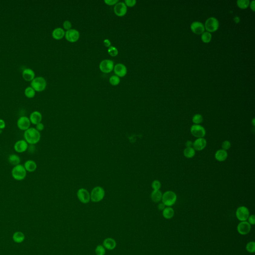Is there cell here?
<instances>
[{"label": "cell", "instance_id": "cell-1", "mask_svg": "<svg viewBox=\"0 0 255 255\" xmlns=\"http://www.w3.org/2000/svg\"><path fill=\"white\" fill-rule=\"evenodd\" d=\"M24 140L29 145H36L40 142L41 137L40 132L34 128H30L25 131L24 134Z\"/></svg>", "mask_w": 255, "mask_h": 255}, {"label": "cell", "instance_id": "cell-2", "mask_svg": "<svg viewBox=\"0 0 255 255\" xmlns=\"http://www.w3.org/2000/svg\"><path fill=\"white\" fill-rule=\"evenodd\" d=\"M27 172L24 165L19 164L13 167L11 172V176L15 180L21 181L26 178Z\"/></svg>", "mask_w": 255, "mask_h": 255}, {"label": "cell", "instance_id": "cell-3", "mask_svg": "<svg viewBox=\"0 0 255 255\" xmlns=\"http://www.w3.org/2000/svg\"><path fill=\"white\" fill-rule=\"evenodd\" d=\"M177 200V195L176 193L171 190L166 191L163 194L162 203L167 207H171L176 203Z\"/></svg>", "mask_w": 255, "mask_h": 255}, {"label": "cell", "instance_id": "cell-4", "mask_svg": "<svg viewBox=\"0 0 255 255\" xmlns=\"http://www.w3.org/2000/svg\"><path fill=\"white\" fill-rule=\"evenodd\" d=\"M47 83L45 78L43 77L38 76L31 81V86L37 92H41L46 89Z\"/></svg>", "mask_w": 255, "mask_h": 255}, {"label": "cell", "instance_id": "cell-5", "mask_svg": "<svg viewBox=\"0 0 255 255\" xmlns=\"http://www.w3.org/2000/svg\"><path fill=\"white\" fill-rule=\"evenodd\" d=\"M105 195L104 189L100 186H96L92 189L90 193L91 200L94 202H98L103 200Z\"/></svg>", "mask_w": 255, "mask_h": 255}, {"label": "cell", "instance_id": "cell-6", "mask_svg": "<svg viewBox=\"0 0 255 255\" xmlns=\"http://www.w3.org/2000/svg\"><path fill=\"white\" fill-rule=\"evenodd\" d=\"M219 23L217 18L210 17L206 21L204 27L208 32L213 33L218 29Z\"/></svg>", "mask_w": 255, "mask_h": 255}, {"label": "cell", "instance_id": "cell-7", "mask_svg": "<svg viewBox=\"0 0 255 255\" xmlns=\"http://www.w3.org/2000/svg\"><path fill=\"white\" fill-rule=\"evenodd\" d=\"M114 63L113 60H104L101 61L99 64V68L101 71L104 73H109L114 69Z\"/></svg>", "mask_w": 255, "mask_h": 255}, {"label": "cell", "instance_id": "cell-8", "mask_svg": "<svg viewBox=\"0 0 255 255\" xmlns=\"http://www.w3.org/2000/svg\"><path fill=\"white\" fill-rule=\"evenodd\" d=\"M80 36V34L78 30L71 28L65 32L64 37L66 40L70 43H75L79 40Z\"/></svg>", "mask_w": 255, "mask_h": 255}, {"label": "cell", "instance_id": "cell-9", "mask_svg": "<svg viewBox=\"0 0 255 255\" xmlns=\"http://www.w3.org/2000/svg\"><path fill=\"white\" fill-rule=\"evenodd\" d=\"M236 216L238 220L241 222L247 221L250 216L249 210L246 206H240L236 210Z\"/></svg>", "mask_w": 255, "mask_h": 255}, {"label": "cell", "instance_id": "cell-10", "mask_svg": "<svg viewBox=\"0 0 255 255\" xmlns=\"http://www.w3.org/2000/svg\"><path fill=\"white\" fill-rule=\"evenodd\" d=\"M191 134L197 138L204 137L206 135V130L203 127L200 125H193L190 128Z\"/></svg>", "mask_w": 255, "mask_h": 255}, {"label": "cell", "instance_id": "cell-11", "mask_svg": "<svg viewBox=\"0 0 255 255\" xmlns=\"http://www.w3.org/2000/svg\"><path fill=\"white\" fill-rule=\"evenodd\" d=\"M77 195L79 201L84 204H87L91 200L90 194L85 189H80L78 190Z\"/></svg>", "mask_w": 255, "mask_h": 255}, {"label": "cell", "instance_id": "cell-12", "mask_svg": "<svg viewBox=\"0 0 255 255\" xmlns=\"http://www.w3.org/2000/svg\"><path fill=\"white\" fill-rule=\"evenodd\" d=\"M127 7L124 2H120L117 3L114 8L115 14L118 17H123L127 12Z\"/></svg>", "mask_w": 255, "mask_h": 255}, {"label": "cell", "instance_id": "cell-13", "mask_svg": "<svg viewBox=\"0 0 255 255\" xmlns=\"http://www.w3.org/2000/svg\"><path fill=\"white\" fill-rule=\"evenodd\" d=\"M17 124L18 129L21 130L25 131L30 128L31 123L30 119L27 117L21 116L18 118Z\"/></svg>", "mask_w": 255, "mask_h": 255}, {"label": "cell", "instance_id": "cell-14", "mask_svg": "<svg viewBox=\"0 0 255 255\" xmlns=\"http://www.w3.org/2000/svg\"><path fill=\"white\" fill-rule=\"evenodd\" d=\"M237 230L240 234L242 235H245L251 231V225L247 221H242L238 224Z\"/></svg>", "mask_w": 255, "mask_h": 255}, {"label": "cell", "instance_id": "cell-15", "mask_svg": "<svg viewBox=\"0 0 255 255\" xmlns=\"http://www.w3.org/2000/svg\"><path fill=\"white\" fill-rule=\"evenodd\" d=\"M28 144L24 140H18L15 144L14 149L18 153H23L27 150Z\"/></svg>", "mask_w": 255, "mask_h": 255}, {"label": "cell", "instance_id": "cell-16", "mask_svg": "<svg viewBox=\"0 0 255 255\" xmlns=\"http://www.w3.org/2000/svg\"><path fill=\"white\" fill-rule=\"evenodd\" d=\"M114 71L115 75L119 77H123L126 75L127 73V68L126 65L124 64L119 63L114 65Z\"/></svg>", "mask_w": 255, "mask_h": 255}, {"label": "cell", "instance_id": "cell-17", "mask_svg": "<svg viewBox=\"0 0 255 255\" xmlns=\"http://www.w3.org/2000/svg\"><path fill=\"white\" fill-rule=\"evenodd\" d=\"M207 145V141L204 137L197 138L193 143V148L195 151H201L205 148Z\"/></svg>", "mask_w": 255, "mask_h": 255}, {"label": "cell", "instance_id": "cell-18", "mask_svg": "<svg viewBox=\"0 0 255 255\" xmlns=\"http://www.w3.org/2000/svg\"><path fill=\"white\" fill-rule=\"evenodd\" d=\"M190 28L193 33L197 34H202L205 31L204 24L199 21H194L191 24Z\"/></svg>", "mask_w": 255, "mask_h": 255}, {"label": "cell", "instance_id": "cell-19", "mask_svg": "<svg viewBox=\"0 0 255 255\" xmlns=\"http://www.w3.org/2000/svg\"><path fill=\"white\" fill-rule=\"evenodd\" d=\"M29 119L31 124L36 125L37 124L41 123L43 119V116L40 112L37 111H35L30 114Z\"/></svg>", "mask_w": 255, "mask_h": 255}, {"label": "cell", "instance_id": "cell-20", "mask_svg": "<svg viewBox=\"0 0 255 255\" xmlns=\"http://www.w3.org/2000/svg\"><path fill=\"white\" fill-rule=\"evenodd\" d=\"M22 76L26 81H32L35 78V73L31 68H26L23 71Z\"/></svg>", "mask_w": 255, "mask_h": 255}, {"label": "cell", "instance_id": "cell-21", "mask_svg": "<svg viewBox=\"0 0 255 255\" xmlns=\"http://www.w3.org/2000/svg\"><path fill=\"white\" fill-rule=\"evenodd\" d=\"M116 242L112 238H107L104 240L103 246L104 248L109 250H112L116 247Z\"/></svg>", "mask_w": 255, "mask_h": 255}, {"label": "cell", "instance_id": "cell-22", "mask_svg": "<svg viewBox=\"0 0 255 255\" xmlns=\"http://www.w3.org/2000/svg\"><path fill=\"white\" fill-rule=\"evenodd\" d=\"M228 156V153L226 150H224L223 149H220L217 150L215 153V158L217 161L222 162L227 160Z\"/></svg>", "mask_w": 255, "mask_h": 255}, {"label": "cell", "instance_id": "cell-23", "mask_svg": "<svg viewBox=\"0 0 255 255\" xmlns=\"http://www.w3.org/2000/svg\"><path fill=\"white\" fill-rule=\"evenodd\" d=\"M65 31L61 27H56L52 32V37L55 40H60L65 36Z\"/></svg>", "mask_w": 255, "mask_h": 255}, {"label": "cell", "instance_id": "cell-24", "mask_svg": "<svg viewBox=\"0 0 255 255\" xmlns=\"http://www.w3.org/2000/svg\"><path fill=\"white\" fill-rule=\"evenodd\" d=\"M24 167L27 172L33 173L36 171L37 169V164L34 160H27L24 163Z\"/></svg>", "mask_w": 255, "mask_h": 255}, {"label": "cell", "instance_id": "cell-25", "mask_svg": "<svg viewBox=\"0 0 255 255\" xmlns=\"http://www.w3.org/2000/svg\"><path fill=\"white\" fill-rule=\"evenodd\" d=\"M163 193L160 190H153L150 195V198L153 202L158 203L162 200Z\"/></svg>", "mask_w": 255, "mask_h": 255}, {"label": "cell", "instance_id": "cell-26", "mask_svg": "<svg viewBox=\"0 0 255 255\" xmlns=\"http://www.w3.org/2000/svg\"><path fill=\"white\" fill-rule=\"evenodd\" d=\"M174 211L171 207H166L163 211V216L166 219H172L174 216Z\"/></svg>", "mask_w": 255, "mask_h": 255}, {"label": "cell", "instance_id": "cell-27", "mask_svg": "<svg viewBox=\"0 0 255 255\" xmlns=\"http://www.w3.org/2000/svg\"><path fill=\"white\" fill-rule=\"evenodd\" d=\"M8 162L10 164L13 166H17L20 164L21 159L18 155L16 154L10 155L8 157Z\"/></svg>", "mask_w": 255, "mask_h": 255}, {"label": "cell", "instance_id": "cell-28", "mask_svg": "<svg viewBox=\"0 0 255 255\" xmlns=\"http://www.w3.org/2000/svg\"><path fill=\"white\" fill-rule=\"evenodd\" d=\"M183 155L187 159H191L195 155V150L192 147H186L183 150Z\"/></svg>", "mask_w": 255, "mask_h": 255}, {"label": "cell", "instance_id": "cell-29", "mask_svg": "<svg viewBox=\"0 0 255 255\" xmlns=\"http://www.w3.org/2000/svg\"><path fill=\"white\" fill-rule=\"evenodd\" d=\"M36 91L31 86L27 87L24 90V94L27 98H33L36 95Z\"/></svg>", "mask_w": 255, "mask_h": 255}, {"label": "cell", "instance_id": "cell-30", "mask_svg": "<svg viewBox=\"0 0 255 255\" xmlns=\"http://www.w3.org/2000/svg\"><path fill=\"white\" fill-rule=\"evenodd\" d=\"M212 40V35L211 33L208 31H204L201 34V40L204 43H209Z\"/></svg>", "mask_w": 255, "mask_h": 255}, {"label": "cell", "instance_id": "cell-31", "mask_svg": "<svg viewBox=\"0 0 255 255\" xmlns=\"http://www.w3.org/2000/svg\"><path fill=\"white\" fill-rule=\"evenodd\" d=\"M250 3L249 0H238L237 5L240 9H246L249 6Z\"/></svg>", "mask_w": 255, "mask_h": 255}, {"label": "cell", "instance_id": "cell-32", "mask_svg": "<svg viewBox=\"0 0 255 255\" xmlns=\"http://www.w3.org/2000/svg\"><path fill=\"white\" fill-rule=\"evenodd\" d=\"M192 122L195 125H200L203 121L202 116L199 114H196L193 116L192 119Z\"/></svg>", "mask_w": 255, "mask_h": 255}, {"label": "cell", "instance_id": "cell-33", "mask_svg": "<svg viewBox=\"0 0 255 255\" xmlns=\"http://www.w3.org/2000/svg\"><path fill=\"white\" fill-rule=\"evenodd\" d=\"M109 82L113 86H117L120 83V78L117 75H112L110 77Z\"/></svg>", "mask_w": 255, "mask_h": 255}, {"label": "cell", "instance_id": "cell-34", "mask_svg": "<svg viewBox=\"0 0 255 255\" xmlns=\"http://www.w3.org/2000/svg\"><path fill=\"white\" fill-rule=\"evenodd\" d=\"M246 250L250 253H254L255 252V242L254 241H251L248 242L246 246Z\"/></svg>", "mask_w": 255, "mask_h": 255}, {"label": "cell", "instance_id": "cell-35", "mask_svg": "<svg viewBox=\"0 0 255 255\" xmlns=\"http://www.w3.org/2000/svg\"><path fill=\"white\" fill-rule=\"evenodd\" d=\"M95 253L96 255H105L106 254V249L103 245H98L95 249Z\"/></svg>", "mask_w": 255, "mask_h": 255}, {"label": "cell", "instance_id": "cell-36", "mask_svg": "<svg viewBox=\"0 0 255 255\" xmlns=\"http://www.w3.org/2000/svg\"><path fill=\"white\" fill-rule=\"evenodd\" d=\"M108 53L111 56L115 57L118 55L119 51L116 47L111 46L109 47H108Z\"/></svg>", "mask_w": 255, "mask_h": 255}, {"label": "cell", "instance_id": "cell-37", "mask_svg": "<svg viewBox=\"0 0 255 255\" xmlns=\"http://www.w3.org/2000/svg\"><path fill=\"white\" fill-rule=\"evenodd\" d=\"M161 183L159 180H155L152 183V187L153 190H160L161 187Z\"/></svg>", "mask_w": 255, "mask_h": 255}, {"label": "cell", "instance_id": "cell-38", "mask_svg": "<svg viewBox=\"0 0 255 255\" xmlns=\"http://www.w3.org/2000/svg\"><path fill=\"white\" fill-rule=\"evenodd\" d=\"M231 147V144L229 140H224V142H223L222 144V148L223 150H229Z\"/></svg>", "mask_w": 255, "mask_h": 255}, {"label": "cell", "instance_id": "cell-39", "mask_svg": "<svg viewBox=\"0 0 255 255\" xmlns=\"http://www.w3.org/2000/svg\"><path fill=\"white\" fill-rule=\"evenodd\" d=\"M72 26V23L68 20H65L63 23V27L64 30H66V31L71 29Z\"/></svg>", "mask_w": 255, "mask_h": 255}, {"label": "cell", "instance_id": "cell-40", "mask_svg": "<svg viewBox=\"0 0 255 255\" xmlns=\"http://www.w3.org/2000/svg\"><path fill=\"white\" fill-rule=\"evenodd\" d=\"M23 239H24V236L21 233H17L14 235V240L17 242H20L21 241H23Z\"/></svg>", "mask_w": 255, "mask_h": 255}, {"label": "cell", "instance_id": "cell-41", "mask_svg": "<svg viewBox=\"0 0 255 255\" xmlns=\"http://www.w3.org/2000/svg\"><path fill=\"white\" fill-rule=\"evenodd\" d=\"M124 3L127 7H133L136 4L137 1L136 0H125Z\"/></svg>", "mask_w": 255, "mask_h": 255}, {"label": "cell", "instance_id": "cell-42", "mask_svg": "<svg viewBox=\"0 0 255 255\" xmlns=\"http://www.w3.org/2000/svg\"><path fill=\"white\" fill-rule=\"evenodd\" d=\"M119 2L118 0H104V3L109 6H113Z\"/></svg>", "mask_w": 255, "mask_h": 255}, {"label": "cell", "instance_id": "cell-43", "mask_svg": "<svg viewBox=\"0 0 255 255\" xmlns=\"http://www.w3.org/2000/svg\"><path fill=\"white\" fill-rule=\"evenodd\" d=\"M248 222L251 225H254L255 224V216L254 215H250L248 217Z\"/></svg>", "mask_w": 255, "mask_h": 255}, {"label": "cell", "instance_id": "cell-44", "mask_svg": "<svg viewBox=\"0 0 255 255\" xmlns=\"http://www.w3.org/2000/svg\"><path fill=\"white\" fill-rule=\"evenodd\" d=\"M36 126V129L40 132H41V131H42L44 130V124L42 123L41 122V123H40L37 124Z\"/></svg>", "mask_w": 255, "mask_h": 255}, {"label": "cell", "instance_id": "cell-45", "mask_svg": "<svg viewBox=\"0 0 255 255\" xmlns=\"http://www.w3.org/2000/svg\"><path fill=\"white\" fill-rule=\"evenodd\" d=\"M35 150H36V147L34 145H28V149L27 150L28 152L30 153H34L35 152Z\"/></svg>", "mask_w": 255, "mask_h": 255}, {"label": "cell", "instance_id": "cell-46", "mask_svg": "<svg viewBox=\"0 0 255 255\" xmlns=\"http://www.w3.org/2000/svg\"><path fill=\"white\" fill-rule=\"evenodd\" d=\"M104 45L106 47H109L111 46V43L110 40L109 39H105L103 41Z\"/></svg>", "mask_w": 255, "mask_h": 255}, {"label": "cell", "instance_id": "cell-47", "mask_svg": "<svg viewBox=\"0 0 255 255\" xmlns=\"http://www.w3.org/2000/svg\"><path fill=\"white\" fill-rule=\"evenodd\" d=\"M6 123L3 119H0V130L4 129L6 128Z\"/></svg>", "mask_w": 255, "mask_h": 255}, {"label": "cell", "instance_id": "cell-48", "mask_svg": "<svg viewBox=\"0 0 255 255\" xmlns=\"http://www.w3.org/2000/svg\"><path fill=\"white\" fill-rule=\"evenodd\" d=\"M166 208V206L164 205L163 203H160V204L158 205L157 206V208L159 210H160V211H163V209Z\"/></svg>", "mask_w": 255, "mask_h": 255}, {"label": "cell", "instance_id": "cell-49", "mask_svg": "<svg viewBox=\"0 0 255 255\" xmlns=\"http://www.w3.org/2000/svg\"><path fill=\"white\" fill-rule=\"evenodd\" d=\"M186 147H192L193 142L191 140H187L186 143Z\"/></svg>", "mask_w": 255, "mask_h": 255}, {"label": "cell", "instance_id": "cell-50", "mask_svg": "<svg viewBox=\"0 0 255 255\" xmlns=\"http://www.w3.org/2000/svg\"><path fill=\"white\" fill-rule=\"evenodd\" d=\"M255 1L254 0L251 2V3H250V6L251 8V10H252L253 11H255Z\"/></svg>", "mask_w": 255, "mask_h": 255}, {"label": "cell", "instance_id": "cell-51", "mask_svg": "<svg viewBox=\"0 0 255 255\" xmlns=\"http://www.w3.org/2000/svg\"><path fill=\"white\" fill-rule=\"evenodd\" d=\"M234 21L236 24H238V23L240 22V18L238 17H236L235 18H234Z\"/></svg>", "mask_w": 255, "mask_h": 255}, {"label": "cell", "instance_id": "cell-52", "mask_svg": "<svg viewBox=\"0 0 255 255\" xmlns=\"http://www.w3.org/2000/svg\"><path fill=\"white\" fill-rule=\"evenodd\" d=\"M252 123L253 125V126H255V118L253 119L252 121Z\"/></svg>", "mask_w": 255, "mask_h": 255}, {"label": "cell", "instance_id": "cell-53", "mask_svg": "<svg viewBox=\"0 0 255 255\" xmlns=\"http://www.w3.org/2000/svg\"><path fill=\"white\" fill-rule=\"evenodd\" d=\"M2 133H3V130H0V134Z\"/></svg>", "mask_w": 255, "mask_h": 255}]
</instances>
